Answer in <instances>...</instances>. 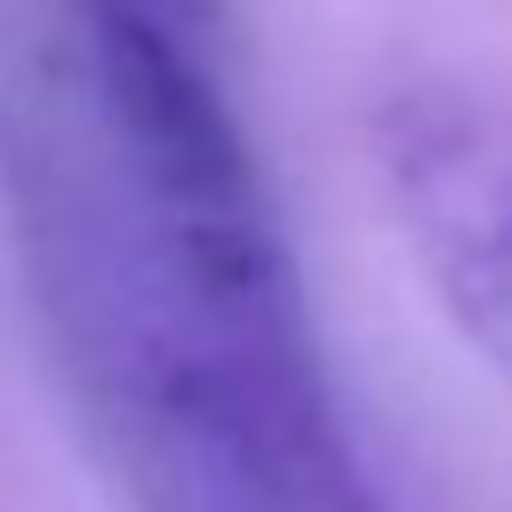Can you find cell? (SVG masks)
<instances>
[{
  "label": "cell",
  "instance_id": "6da1fadb",
  "mask_svg": "<svg viewBox=\"0 0 512 512\" xmlns=\"http://www.w3.org/2000/svg\"><path fill=\"white\" fill-rule=\"evenodd\" d=\"M0 216L136 512H384L208 48L120 0H0Z\"/></svg>",
  "mask_w": 512,
  "mask_h": 512
},
{
  "label": "cell",
  "instance_id": "7a4b0ae2",
  "mask_svg": "<svg viewBox=\"0 0 512 512\" xmlns=\"http://www.w3.org/2000/svg\"><path fill=\"white\" fill-rule=\"evenodd\" d=\"M376 168L424 288L512 400V104L416 80L376 112Z\"/></svg>",
  "mask_w": 512,
  "mask_h": 512
},
{
  "label": "cell",
  "instance_id": "3957f363",
  "mask_svg": "<svg viewBox=\"0 0 512 512\" xmlns=\"http://www.w3.org/2000/svg\"><path fill=\"white\" fill-rule=\"evenodd\" d=\"M128 8H144L152 24H168V32H184V40H208V48H216V32H224V0H128Z\"/></svg>",
  "mask_w": 512,
  "mask_h": 512
}]
</instances>
